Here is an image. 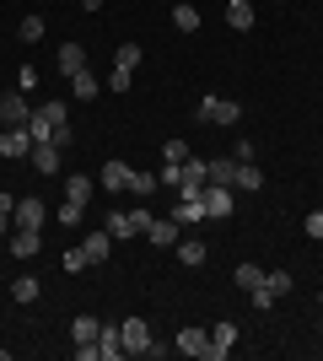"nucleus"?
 I'll return each mask as SVG.
<instances>
[{
  "instance_id": "f704fd0d",
  "label": "nucleus",
  "mask_w": 323,
  "mask_h": 361,
  "mask_svg": "<svg viewBox=\"0 0 323 361\" xmlns=\"http://www.w3.org/2000/svg\"><path fill=\"white\" fill-rule=\"evenodd\" d=\"M16 32H22V44H38V38H44V16H27Z\"/></svg>"
},
{
  "instance_id": "423d86ee",
  "label": "nucleus",
  "mask_w": 323,
  "mask_h": 361,
  "mask_svg": "<svg viewBox=\"0 0 323 361\" xmlns=\"http://www.w3.org/2000/svg\"><path fill=\"white\" fill-rule=\"evenodd\" d=\"M0 119H6V124H27L32 119V103H27V92H22V87L0 92Z\"/></svg>"
},
{
  "instance_id": "39448f33",
  "label": "nucleus",
  "mask_w": 323,
  "mask_h": 361,
  "mask_svg": "<svg viewBox=\"0 0 323 361\" xmlns=\"http://www.w3.org/2000/svg\"><path fill=\"white\" fill-rule=\"evenodd\" d=\"M200 119H205V124H221V130H227V124L243 119V108L232 103V97H205V103H200Z\"/></svg>"
},
{
  "instance_id": "c756f323",
  "label": "nucleus",
  "mask_w": 323,
  "mask_h": 361,
  "mask_svg": "<svg viewBox=\"0 0 323 361\" xmlns=\"http://www.w3.org/2000/svg\"><path fill=\"white\" fill-rule=\"evenodd\" d=\"M27 135H32V146H38V140H54V124H49L38 108H32V119H27Z\"/></svg>"
},
{
  "instance_id": "c85d7f7f",
  "label": "nucleus",
  "mask_w": 323,
  "mask_h": 361,
  "mask_svg": "<svg viewBox=\"0 0 323 361\" xmlns=\"http://www.w3.org/2000/svg\"><path fill=\"white\" fill-rule=\"evenodd\" d=\"M11 297L16 302H38V275H16V281H11Z\"/></svg>"
},
{
  "instance_id": "4be33fe9",
  "label": "nucleus",
  "mask_w": 323,
  "mask_h": 361,
  "mask_svg": "<svg viewBox=\"0 0 323 361\" xmlns=\"http://www.w3.org/2000/svg\"><path fill=\"white\" fill-rule=\"evenodd\" d=\"M172 27L178 32H200V11H194L189 0H178V6H172Z\"/></svg>"
},
{
  "instance_id": "cd10ccee",
  "label": "nucleus",
  "mask_w": 323,
  "mask_h": 361,
  "mask_svg": "<svg viewBox=\"0 0 323 361\" xmlns=\"http://www.w3.org/2000/svg\"><path fill=\"white\" fill-rule=\"evenodd\" d=\"M129 195H135V200H151L156 195V173H129Z\"/></svg>"
},
{
  "instance_id": "f257e3e1",
  "label": "nucleus",
  "mask_w": 323,
  "mask_h": 361,
  "mask_svg": "<svg viewBox=\"0 0 323 361\" xmlns=\"http://www.w3.org/2000/svg\"><path fill=\"white\" fill-rule=\"evenodd\" d=\"M146 226H151V211H146V205H135V211H113V216H108V238L129 243V238H146Z\"/></svg>"
},
{
  "instance_id": "9b49d317",
  "label": "nucleus",
  "mask_w": 323,
  "mask_h": 361,
  "mask_svg": "<svg viewBox=\"0 0 323 361\" xmlns=\"http://www.w3.org/2000/svg\"><path fill=\"white\" fill-rule=\"evenodd\" d=\"M129 173H135L129 162H103V173H97V189L119 195V189H129Z\"/></svg>"
},
{
  "instance_id": "20e7f679",
  "label": "nucleus",
  "mask_w": 323,
  "mask_h": 361,
  "mask_svg": "<svg viewBox=\"0 0 323 361\" xmlns=\"http://www.w3.org/2000/svg\"><path fill=\"white\" fill-rule=\"evenodd\" d=\"M178 200H194V195H205V157H189L184 167H178Z\"/></svg>"
},
{
  "instance_id": "f03ea898",
  "label": "nucleus",
  "mask_w": 323,
  "mask_h": 361,
  "mask_svg": "<svg viewBox=\"0 0 323 361\" xmlns=\"http://www.w3.org/2000/svg\"><path fill=\"white\" fill-rule=\"evenodd\" d=\"M119 329H124V356H151L156 340H151V324H146V318H124Z\"/></svg>"
},
{
  "instance_id": "1a4fd4ad",
  "label": "nucleus",
  "mask_w": 323,
  "mask_h": 361,
  "mask_svg": "<svg viewBox=\"0 0 323 361\" xmlns=\"http://www.w3.org/2000/svg\"><path fill=\"white\" fill-rule=\"evenodd\" d=\"M205 221H221V216H232V189H221V183H205Z\"/></svg>"
},
{
  "instance_id": "c9c22d12",
  "label": "nucleus",
  "mask_w": 323,
  "mask_h": 361,
  "mask_svg": "<svg viewBox=\"0 0 323 361\" xmlns=\"http://www.w3.org/2000/svg\"><path fill=\"white\" fill-rule=\"evenodd\" d=\"M11 216H16V200H11V195H0V238H6V232L16 226Z\"/></svg>"
},
{
  "instance_id": "b1692460",
  "label": "nucleus",
  "mask_w": 323,
  "mask_h": 361,
  "mask_svg": "<svg viewBox=\"0 0 323 361\" xmlns=\"http://www.w3.org/2000/svg\"><path fill=\"white\" fill-rule=\"evenodd\" d=\"M232 189H243V195H253V189H264V173L253 162H237V183Z\"/></svg>"
},
{
  "instance_id": "4468645a",
  "label": "nucleus",
  "mask_w": 323,
  "mask_h": 361,
  "mask_svg": "<svg viewBox=\"0 0 323 361\" xmlns=\"http://www.w3.org/2000/svg\"><path fill=\"white\" fill-rule=\"evenodd\" d=\"M172 345L184 350V356H205V350H210V334L189 324V329H178V340H172Z\"/></svg>"
},
{
  "instance_id": "9d476101",
  "label": "nucleus",
  "mask_w": 323,
  "mask_h": 361,
  "mask_svg": "<svg viewBox=\"0 0 323 361\" xmlns=\"http://www.w3.org/2000/svg\"><path fill=\"white\" fill-rule=\"evenodd\" d=\"M232 345H237V324H215L210 329V350H205V361H227Z\"/></svg>"
},
{
  "instance_id": "bb28decb",
  "label": "nucleus",
  "mask_w": 323,
  "mask_h": 361,
  "mask_svg": "<svg viewBox=\"0 0 323 361\" xmlns=\"http://www.w3.org/2000/svg\"><path fill=\"white\" fill-rule=\"evenodd\" d=\"M178 264H205V243H194V238H178Z\"/></svg>"
},
{
  "instance_id": "6e6552de",
  "label": "nucleus",
  "mask_w": 323,
  "mask_h": 361,
  "mask_svg": "<svg viewBox=\"0 0 323 361\" xmlns=\"http://www.w3.org/2000/svg\"><path fill=\"white\" fill-rule=\"evenodd\" d=\"M146 238H151L156 248H178V238H184V226L172 221V216H151V226H146Z\"/></svg>"
},
{
  "instance_id": "5701e85b",
  "label": "nucleus",
  "mask_w": 323,
  "mask_h": 361,
  "mask_svg": "<svg viewBox=\"0 0 323 361\" xmlns=\"http://www.w3.org/2000/svg\"><path fill=\"white\" fill-rule=\"evenodd\" d=\"M60 264H65V275L92 270V259H87V248H81V243H70V248H65V254H60Z\"/></svg>"
},
{
  "instance_id": "7ed1b4c3",
  "label": "nucleus",
  "mask_w": 323,
  "mask_h": 361,
  "mask_svg": "<svg viewBox=\"0 0 323 361\" xmlns=\"http://www.w3.org/2000/svg\"><path fill=\"white\" fill-rule=\"evenodd\" d=\"M0 157H6V162H22V157H32L27 124H6V130H0Z\"/></svg>"
},
{
  "instance_id": "e433bc0d",
  "label": "nucleus",
  "mask_w": 323,
  "mask_h": 361,
  "mask_svg": "<svg viewBox=\"0 0 323 361\" xmlns=\"http://www.w3.org/2000/svg\"><path fill=\"white\" fill-rule=\"evenodd\" d=\"M162 157H167L172 167H184V162H189V146H184V140H167V146H162Z\"/></svg>"
},
{
  "instance_id": "a19ab883",
  "label": "nucleus",
  "mask_w": 323,
  "mask_h": 361,
  "mask_svg": "<svg viewBox=\"0 0 323 361\" xmlns=\"http://www.w3.org/2000/svg\"><path fill=\"white\" fill-rule=\"evenodd\" d=\"M81 6H87V11H97V6H103V0H81Z\"/></svg>"
},
{
  "instance_id": "393cba45",
  "label": "nucleus",
  "mask_w": 323,
  "mask_h": 361,
  "mask_svg": "<svg viewBox=\"0 0 323 361\" xmlns=\"http://www.w3.org/2000/svg\"><path fill=\"white\" fill-rule=\"evenodd\" d=\"M140 54H146V49H140V44H119V49H113V71H129V75H135Z\"/></svg>"
},
{
  "instance_id": "dca6fc26",
  "label": "nucleus",
  "mask_w": 323,
  "mask_h": 361,
  "mask_svg": "<svg viewBox=\"0 0 323 361\" xmlns=\"http://www.w3.org/2000/svg\"><path fill=\"white\" fill-rule=\"evenodd\" d=\"M92 195H97V178H87V173H70V178H65V200H76V205H87Z\"/></svg>"
},
{
  "instance_id": "58836bf2",
  "label": "nucleus",
  "mask_w": 323,
  "mask_h": 361,
  "mask_svg": "<svg viewBox=\"0 0 323 361\" xmlns=\"http://www.w3.org/2000/svg\"><path fill=\"white\" fill-rule=\"evenodd\" d=\"M308 238H312V243H323V211H312V216H308Z\"/></svg>"
},
{
  "instance_id": "f8f14e48",
  "label": "nucleus",
  "mask_w": 323,
  "mask_h": 361,
  "mask_svg": "<svg viewBox=\"0 0 323 361\" xmlns=\"http://www.w3.org/2000/svg\"><path fill=\"white\" fill-rule=\"evenodd\" d=\"M205 183L232 189V183H237V157H210V162H205Z\"/></svg>"
},
{
  "instance_id": "aec40b11",
  "label": "nucleus",
  "mask_w": 323,
  "mask_h": 361,
  "mask_svg": "<svg viewBox=\"0 0 323 361\" xmlns=\"http://www.w3.org/2000/svg\"><path fill=\"white\" fill-rule=\"evenodd\" d=\"M172 221H178V226H200V221H205V200H200V195H194V200H178Z\"/></svg>"
},
{
  "instance_id": "79ce46f5",
  "label": "nucleus",
  "mask_w": 323,
  "mask_h": 361,
  "mask_svg": "<svg viewBox=\"0 0 323 361\" xmlns=\"http://www.w3.org/2000/svg\"><path fill=\"white\" fill-rule=\"evenodd\" d=\"M0 130H6V119H0Z\"/></svg>"
},
{
  "instance_id": "a878e982",
  "label": "nucleus",
  "mask_w": 323,
  "mask_h": 361,
  "mask_svg": "<svg viewBox=\"0 0 323 361\" xmlns=\"http://www.w3.org/2000/svg\"><path fill=\"white\" fill-rule=\"evenodd\" d=\"M97 329H103V324H97V318H87V313H81L76 324H70V340H76V345H92V340H97Z\"/></svg>"
},
{
  "instance_id": "2eb2a0df",
  "label": "nucleus",
  "mask_w": 323,
  "mask_h": 361,
  "mask_svg": "<svg viewBox=\"0 0 323 361\" xmlns=\"http://www.w3.org/2000/svg\"><path fill=\"white\" fill-rule=\"evenodd\" d=\"M60 157L65 151L54 146V140H38V146H32V167H38V173H60Z\"/></svg>"
},
{
  "instance_id": "6ab92c4d",
  "label": "nucleus",
  "mask_w": 323,
  "mask_h": 361,
  "mask_svg": "<svg viewBox=\"0 0 323 361\" xmlns=\"http://www.w3.org/2000/svg\"><path fill=\"white\" fill-rule=\"evenodd\" d=\"M227 27L232 32H248V27H253V6H248V0H227Z\"/></svg>"
},
{
  "instance_id": "7c9ffc66",
  "label": "nucleus",
  "mask_w": 323,
  "mask_h": 361,
  "mask_svg": "<svg viewBox=\"0 0 323 361\" xmlns=\"http://www.w3.org/2000/svg\"><path fill=\"white\" fill-rule=\"evenodd\" d=\"M70 87H76V97H81V103H87V97H97V92H103V87H97V75H92V71L70 75Z\"/></svg>"
},
{
  "instance_id": "473e14b6",
  "label": "nucleus",
  "mask_w": 323,
  "mask_h": 361,
  "mask_svg": "<svg viewBox=\"0 0 323 361\" xmlns=\"http://www.w3.org/2000/svg\"><path fill=\"white\" fill-rule=\"evenodd\" d=\"M38 114H44V119L54 124V130H65V124H70V108H65V103H44Z\"/></svg>"
},
{
  "instance_id": "37998d69",
  "label": "nucleus",
  "mask_w": 323,
  "mask_h": 361,
  "mask_svg": "<svg viewBox=\"0 0 323 361\" xmlns=\"http://www.w3.org/2000/svg\"><path fill=\"white\" fill-rule=\"evenodd\" d=\"M318 302H323V291H318Z\"/></svg>"
},
{
  "instance_id": "ea45409f",
  "label": "nucleus",
  "mask_w": 323,
  "mask_h": 361,
  "mask_svg": "<svg viewBox=\"0 0 323 361\" xmlns=\"http://www.w3.org/2000/svg\"><path fill=\"white\" fill-rule=\"evenodd\" d=\"M76 361H103V350H97V340H92V345H76Z\"/></svg>"
},
{
  "instance_id": "72a5a7b5",
  "label": "nucleus",
  "mask_w": 323,
  "mask_h": 361,
  "mask_svg": "<svg viewBox=\"0 0 323 361\" xmlns=\"http://www.w3.org/2000/svg\"><path fill=\"white\" fill-rule=\"evenodd\" d=\"M81 216H87V205H76V200H65L60 211H54V221H65V226H81Z\"/></svg>"
},
{
  "instance_id": "a211bd4d",
  "label": "nucleus",
  "mask_w": 323,
  "mask_h": 361,
  "mask_svg": "<svg viewBox=\"0 0 323 361\" xmlns=\"http://www.w3.org/2000/svg\"><path fill=\"white\" fill-rule=\"evenodd\" d=\"M87 71V49L81 44H60V75H81Z\"/></svg>"
},
{
  "instance_id": "f3484780",
  "label": "nucleus",
  "mask_w": 323,
  "mask_h": 361,
  "mask_svg": "<svg viewBox=\"0 0 323 361\" xmlns=\"http://www.w3.org/2000/svg\"><path fill=\"white\" fill-rule=\"evenodd\" d=\"M81 248H87V259H92V264H103V259L113 254V238H108V226H103V232H87V238H81Z\"/></svg>"
},
{
  "instance_id": "412c9836",
  "label": "nucleus",
  "mask_w": 323,
  "mask_h": 361,
  "mask_svg": "<svg viewBox=\"0 0 323 361\" xmlns=\"http://www.w3.org/2000/svg\"><path fill=\"white\" fill-rule=\"evenodd\" d=\"M38 248H44V243H38V232H27V226H16V232H11V254H16V259H32Z\"/></svg>"
},
{
  "instance_id": "0eeeda50",
  "label": "nucleus",
  "mask_w": 323,
  "mask_h": 361,
  "mask_svg": "<svg viewBox=\"0 0 323 361\" xmlns=\"http://www.w3.org/2000/svg\"><path fill=\"white\" fill-rule=\"evenodd\" d=\"M11 221L16 226H27V232H44V221H49V205H44V200H16V216H11Z\"/></svg>"
},
{
  "instance_id": "2f4dec72",
  "label": "nucleus",
  "mask_w": 323,
  "mask_h": 361,
  "mask_svg": "<svg viewBox=\"0 0 323 361\" xmlns=\"http://www.w3.org/2000/svg\"><path fill=\"white\" fill-rule=\"evenodd\" d=\"M259 281H264V270L253 264V259H248V264H237V286H243V291H253Z\"/></svg>"
},
{
  "instance_id": "ddd939ff",
  "label": "nucleus",
  "mask_w": 323,
  "mask_h": 361,
  "mask_svg": "<svg viewBox=\"0 0 323 361\" xmlns=\"http://www.w3.org/2000/svg\"><path fill=\"white\" fill-rule=\"evenodd\" d=\"M97 350H103V361L124 356V329H119V324H103V329H97Z\"/></svg>"
},
{
  "instance_id": "4c0bfd02",
  "label": "nucleus",
  "mask_w": 323,
  "mask_h": 361,
  "mask_svg": "<svg viewBox=\"0 0 323 361\" xmlns=\"http://www.w3.org/2000/svg\"><path fill=\"white\" fill-rule=\"evenodd\" d=\"M16 87L32 92V87H38V71H32V65H22V71H16Z\"/></svg>"
}]
</instances>
